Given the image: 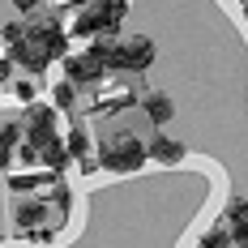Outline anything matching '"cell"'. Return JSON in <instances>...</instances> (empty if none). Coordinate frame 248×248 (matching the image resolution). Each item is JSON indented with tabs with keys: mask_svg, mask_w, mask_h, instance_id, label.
<instances>
[{
	"mask_svg": "<svg viewBox=\"0 0 248 248\" xmlns=\"http://www.w3.org/2000/svg\"><path fill=\"white\" fill-rule=\"evenodd\" d=\"M146 158H150V146H141L133 133H116V137H107V141H103V154H99V163L107 167V171H116V175L141 171Z\"/></svg>",
	"mask_w": 248,
	"mask_h": 248,
	"instance_id": "1",
	"label": "cell"
},
{
	"mask_svg": "<svg viewBox=\"0 0 248 248\" xmlns=\"http://www.w3.org/2000/svg\"><path fill=\"white\" fill-rule=\"evenodd\" d=\"M128 13V0H94L90 9H81L73 22V34L81 39H99V34H116L120 17Z\"/></svg>",
	"mask_w": 248,
	"mask_h": 248,
	"instance_id": "2",
	"label": "cell"
},
{
	"mask_svg": "<svg viewBox=\"0 0 248 248\" xmlns=\"http://www.w3.org/2000/svg\"><path fill=\"white\" fill-rule=\"evenodd\" d=\"M154 64V43L146 34H133L120 43V56H116V73H146Z\"/></svg>",
	"mask_w": 248,
	"mask_h": 248,
	"instance_id": "3",
	"label": "cell"
},
{
	"mask_svg": "<svg viewBox=\"0 0 248 248\" xmlns=\"http://www.w3.org/2000/svg\"><path fill=\"white\" fill-rule=\"evenodd\" d=\"M51 137H56V111L30 103V107H26V141H30L34 150H43Z\"/></svg>",
	"mask_w": 248,
	"mask_h": 248,
	"instance_id": "4",
	"label": "cell"
},
{
	"mask_svg": "<svg viewBox=\"0 0 248 248\" xmlns=\"http://www.w3.org/2000/svg\"><path fill=\"white\" fill-rule=\"evenodd\" d=\"M9 56H13L17 64H22L26 73H43V69L51 64V51L43 47V43H39V39H34L30 30H26V39H22V43H13V47H9Z\"/></svg>",
	"mask_w": 248,
	"mask_h": 248,
	"instance_id": "5",
	"label": "cell"
},
{
	"mask_svg": "<svg viewBox=\"0 0 248 248\" xmlns=\"http://www.w3.org/2000/svg\"><path fill=\"white\" fill-rule=\"evenodd\" d=\"M103 73H107V64H103L99 56H90V51L86 56H64V77L77 81V86H94Z\"/></svg>",
	"mask_w": 248,
	"mask_h": 248,
	"instance_id": "6",
	"label": "cell"
},
{
	"mask_svg": "<svg viewBox=\"0 0 248 248\" xmlns=\"http://www.w3.org/2000/svg\"><path fill=\"white\" fill-rule=\"evenodd\" d=\"M30 34H34V39H39V43L51 51V60H64V56H69V34L60 30V22H56V17L39 22L34 30H30Z\"/></svg>",
	"mask_w": 248,
	"mask_h": 248,
	"instance_id": "7",
	"label": "cell"
},
{
	"mask_svg": "<svg viewBox=\"0 0 248 248\" xmlns=\"http://www.w3.org/2000/svg\"><path fill=\"white\" fill-rule=\"evenodd\" d=\"M69 158H73V150H69V141H60V137H51L47 146L39 150V163H43L47 171H64Z\"/></svg>",
	"mask_w": 248,
	"mask_h": 248,
	"instance_id": "8",
	"label": "cell"
},
{
	"mask_svg": "<svg viewBox=\"0 0 248 248\" xmlns=\"http://www.w3.org/2000/svg\"><path fill=\"white\" fill-rule=\"evenodd\" d=\"M150 158H154V163H163V167H175V163H184V146L158 133V137L150 141Z\"/></svg>",
	"mask_w": 248,
	"mask_h": 248,
	"instance_id": "9",
	"label": "cell"
},
{
	"mask_svg": "<svg viewBox=\"0 0 248 248\" xmlns=\"http://www.w3.org/2000/svg\"><path fill=\"white\" fill-rule=\"evenodd\" d=\"M171 111H175V107H171L167 94H146V116L154 124H167V120H171Z\"/></svg>",
	"mask_w": 248,
	"mask_h": 248,
	"instance_id": "10",
	"label": "cell"
},
{
	"mask_svg": "<svg viewBox=\"0 0 248 248\" xmlns=\"http://www.w3.org/2000/svg\"><path fill=\"white\" fill-rule=\"evenodd\" d=\"M51 99H56V107H64V111H73L77 107V81H56V90H51Z\"/></svg>",
	"mask_w": 248,
	"mask_h": 248,
	"instance_id": "11",
	"label": "cell"
},
{
	"mask_svg": "<svg viewBox=\"0 0 248 248\" xmlns=\"http://www.w3.org/2000/svg\"><path fill=\"white\" fill-rule=\"evenodd\" d=\"M43 214H47V210H43L39 201H22V205L13 210V218H17V223H22V227H34V223H39V218H43Z\"/></svg>",
	"mask_w": 248,
	"mask_h": 248,
	"instance_id": "12",
	"label": "cell"
},
{
	"mask_svg": "<svg viewBox=\"0 0 248 248\" xmlns=\"http://www.w3.org/2000/svg\"><path fill=\"white\" fill-rule=\"evenodd\" d=\"M201 248H235V240H231V231H227V227H214V231H205V235H201Z\"/></svg>",
	"mask_w": 248,
	"mask_h": 248,
	"instance_id": "13",
	"label": "cell"
},
{
	"mask_svg": "<svg viewBox=\"0 0 248 248\" xmlns=\"http://www.w3.org/2000/svg\"><path fill=\"white\" fill-rule=\"evenodd\" d=\"M64 141H69V150H73V158H90V137H86V128H73Z\"/></svg>",
	"mask_w": 248,
	"mask_h": 248,
	"instance_id": "14",
	"label": "cell"
},
{
	"mask_svg": "<svg viewBox=\"0 0 248 248\" xmlns=\"http://www.w3.org/2000/svg\"><path fill=\"white\" fill-rule=\"evenodd\" d=\"M227 218H231V227H244L248 223V201L244 197H231L227 201Z\"/></svg>",
	"mask_w": 248,
	"mask_h": 248,
	"instance_id": "15",
	"label": "cell"
},
{
	"mask_svg": "<svg viewBox=\"0 0 248 248\" xmlns=\"http://www.w3.org/2000/svg\"><path fill=\"white\" fill-rule=\"evenodd\" d=\"M17 141H22V133H17V124L9 120V124H4V146H9V150H4V163H13V150H17Z\"/></svg>",
	"mask_w": 248,
	"mask_h": 248,
	"instance_id": "16",
	"label": "cell"
},
{
	"mask_svg": "<svg viewBox=\"0 0 248 248\" xmlns=\"http://www.w3.org/2000/svg\"><path fill=\"white\" fill-rule=\"evenodd\" d=\"M22 39H26V30H22L17 22H9V26H4V43H9V47H13V43H22Z\"/></svg>",
	"mask_w": 248,
	"mask_h": 248,
	"instance_id": "17",
	"label": "cell"
},
{
	"mask_svg": "<svg viewBox=\"0 0 248 248\" xmlns=\"http://www.w3.org/2000/svg\"><path fill=\"white\" fill-rule=\"evenodd\" d=\"M13 94H17L22 103H30V99H34V81H17V86H13Z\"/></svg>",
	"mask_w": 248,
	"mask_h": 248,
	"instance_id": "18",
	"label": "cell"
},
{
	"mask_svg": "<svg viewBox=\"0 0 248 248\" xmlns=\"http://www.w3.org/2000/svg\"><path fill=\"white\" fill-rule=\"evenodd\" d=\"M231 240H235V248H248V223L244 227H231Z\"/></svg>",
	"mask_w": 248,
	"mask_h": 248,
	"instance_id": "19",
	"label": "cell"
},
{
	"mask_svg": "<svg viewBox=\"0 0 248 248\" xmlns=\"http://www.w3.org/2000/svg\"><path fill=\"white\" fill-rule=\"evenodd\" d=\"M9 4H13V9H17V13H34V9H39V4H43V0H9Z\"/></svg>",
	"mask_w": 248,
	"mask_h": 248,
	"instance_id": "20",
	"label": "cell"
},
{
	"mask_svg": "<svg viewBox=\"0 0 248 248\" xmlns=\"http://www.w3.org/2000/svg\"><path fill=\"white\" fill-rule=\"evenodd\" d=\"M244 22H248V9H244Z\"/></svg>",
	"mask_w": 248,
	"mask_h": 248,
	"instance_id": "21",
	"label": "cell"
}]
</instances>
